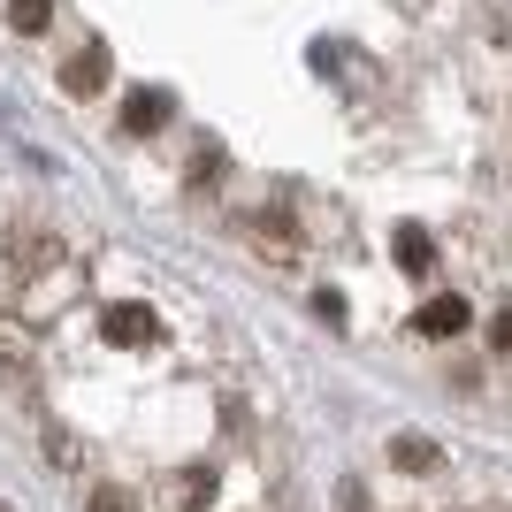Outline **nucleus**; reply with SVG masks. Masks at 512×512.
Instances as JSON below:
<instances>
[{
    "instance_id": "3",
    "label": "nucleus",
    "mask_w": 512,
    "mask_h": 512,
    "mask_svg": "<svg viewBox=\"0 0 512 512\" xmlns=\"http://www.w3.org/2000/svg\"><path fill=\"white\" fill-rule=\"evenodd\" d=\"M169 115H176V92H161V85H138V92L123 100V130H138V138L169 130Z\"/></svg>"
},
{
    "instance_id": "9",
    "label": "nucleus",
    "mask_w": 512,
    "mask_h": 512,
    "mask_svg": "<svg viewBox=\"0 0 512 512\" xmlns=\"http://www.w3.org/2000/svg\"><path fill=\"white\" fill-rule=\"evenodd\" d=\"M46 16H54V0H8V23H16V31H46Z\"/></svg>"
},
{
    "instance_id": "4",
    "label": "nucleus",
    "mask_w": 512,
    "mask_h": 512,
    "mask_svg": "<svg viewBox=\"0 0 512 512\" xmlns=\"http://www.w3.org/2000/svg\"><path fill=\"white\" fill-rule=\"evenodd\" d=\"M459 329H467V299H459V291H436V299L413 314V337H459Z\"/></svg>"
},
{
    "instance_id": "11",
    "label": "nucleus",
    "mask_w": 512,
    "mask_h": 512,
    "mask_svg": "<svg viewBox=\"0 0 512 512\" xmlns=\"http://www.w3.org/2000/svg\"><path fill=\"white\" fill-rule=\"evenodd\" d=\"M222 169H230V161H222V146H199V153H192V184H214Z\"/></svg>"
},
{
    "instance_id": "8",
    "label": "nucleus",
    "mask_w": 512,
    "mask_h": 512,
    "mask_svg": "<svg viewBox=\"0 0 512 512\" xmlns=\"http://www.w3.org/2000/svg\"><path fill=\"white\" fill-rule=\"evenodd\" d=\"M85 512H146L130 490H115V482H100V490H85Z\"/></svg>"
},
{
    "instance_id": "7",
    "label": "nucleus",
    "mask_w": 512,
    "mask_h": 512,
    "mask_svg": "<svg viewBox=\"0 0 512 512\" xmlns=\"http://www.w3.org/2000/svg\"><path fill=\"white\" fill-rule=\"evenodd\" d=\"M253 237H260V245H276V253H291V245H299L291 214H253Z\"/></svg>"
},
{
    "instance_id": "2",
    "label": "nucleus",
    "mask_w": 512,
    "mask_h": 512,
    "mask_svg": "<svg viewBox=\"0 0 512 512\" xmlns=\"http://www.w3.org/2000/svg\"><path fill=\"white\" fill-rule=\"evenodd\" d=\"M107 69H115V54H107V39H85L77 54L62 62V85L77 92V100H92V92L107 85Z\"/></svg>"
},
{
    "instance_id": "10",
    "label": "nucleus",
    "mask_w": 512,
    "mask_h": 512,
    "mask_svg": "<svg viewBox=\"0 0 512 512\" xmlns=\"http://www.w3.org/2000/svg\"><path fill=\"white\" fill-rule=\"evenodd\" d=\"M184 505H192V512L214 505V467H192V474H184Z\"/></svg>"
},
{
    "instance_id": "5",
    "label": "nucleus",
    "mask_w": 512,
    "mask_h": 512,
    "mask_svg": "<svg viewBox=\"0 0 512 512\" xmlns=\"http://www.w3.org/2000/svg\"><path fill=\"white\" fill-rule=\"evenodd\" d=\"M390 459H398L406 474H436L444 467V451L428 444V436H390Z\"/></svg>"
},
{
    "instance_id": "13",
    "label": "nucleus",
    "mask_w": 512,
    "mask_h": 512,
    "mask_svg": "<svg viewBox=\"0 0 512 512\" xmlns=\"http://www.w3.org/2000/svg\"><path fill=\"white\" fill-rule=\"evenodd\" d=\"M490 344H497V352H512V306H505V314L490 321Z\"/></svg>"
},
{
    "instance_id": "1",
    "label": "nucleus",
    "mask_w": 512,
    "mask_h": 512,
    "mask_svg": "<svg viewBox=\"0 0 512 512\" xmlns=\"http://www.w3.org/2000/svg\"><path fill=\"white\" fill-rule=\"evenodd\" d=\"M100 337H107V344H123V352H138V344H153V337H161V321H153V306L115 299V306L100 314Z\"/></svg>"
},
{
    "instance_id": "12",
    "label": "nucleus",
    "mask_w": 512,
    "mask_h": 512,
    "mask_svg": "<svg viewBox=\"0 0 512 512\" xmlns=\"http://www.w3.org/2000/svg\"><path fill=\"white\" fill-rule=\"evenodd\" d=\"M46 459H54V467H77V444H69L62 428H54V436H46Z\"/></svg>"
},
{
    "instance_id": "6",
    "label": "nucleus",
    "mask_w": 512,
    "mask_h": 512,
    "mask_svg": "<svg viewBox=\"0 0 512 512\" xmlns=\"http://www.w3.org/2000/svg\"><path fill=\"white\" fill-rule=\"evenodd\" d=\"M398 268H406V276H428V268H436V245H428V230H398Z\"/></svg>"
}]
</instances>
